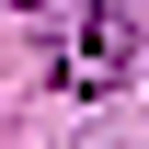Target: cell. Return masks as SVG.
<instances>
[{"instance_id":"1","label":"cell","mask_w":149,"mask_h":149,"mask_svg":"<svg viewBox=\"0 0 149 149\" xmlns=\"http://www.w3.org/2000/svg\"><path fill=\"white\" fill-rule=\"evenodd\" d=\"M126 69H138V12H126V0H69L57 80H69V92H115Z\"/></svg>"},{"instance_id":"2","label":"cell","mask_w":149,"mask_h":149,"mask_svg":"<svg viewBox=\"0 0 149 149\" xmlns=\"http://www.w3.org/2000/svg\"><path fill=\"white\" fill-rule=\"evenodd\" d=\"M23 12H46V0H23Z\"/></svg>"}]
</instances>
